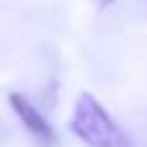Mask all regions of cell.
I'll use <instances>...</instances> for the list:
<instances>
[{"label": "cell", "instance_id": "1", "mask_svg": "<svg viewBox=\"0 0 147 147\" xmlns=\"http://www.w3.org/2000/svg\"><path fill=\"white\" fill-rule=\"evenodd\" d=\"M70 132L88 147H132L124 129L90 93L78 96L70 119Z\"/></svg>", "mask_w": 147, "mask_h": 147}, {"label": "cell", "instance_id": "2", "mask_svg": "<svg viewBox=\"0 0 147 147\" xmlns=\"http://www.w3.org/2000/svg\"><path fill=\"white\" fill-rule=\"evenodd\" d=\"M8 101H10V109L16 111V116L21 119V124L26 127V132H28L36 142H41L44 147L57 145V134H54L52 124L47 121V116H44L23 93H10Z\"/></svg>", "mask_w": 147, "mask_h": 147}, {"label": "cell", "instance_id": "3", "mask_svg": "<svg viewBox=\"0 0 147 147\" xmlns=\"http://www.w3.org/2000/svg\"><path fill=\"white\" fill-rule=\"evenodd\" d=\"M109 3H111V0H103V5H109Z\"/></svg>", "mask_w": 147, "mask_h": 147}]
</instances>
